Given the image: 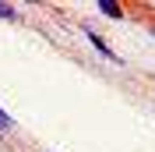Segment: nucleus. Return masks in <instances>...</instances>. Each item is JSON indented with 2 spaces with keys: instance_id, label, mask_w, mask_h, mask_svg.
<instances>
[{
  "instance_id": "7ed1b4c3",
  "label": "nucleus",
  "mask_w": 155,
  "mask_h": 152,
  "mask_svg": "<svg viewBox=\"0 0 155 152\" xmlns=\"http://www.w3.org/2000/svg\"><path fill=\"white\" fill-rule=\"evenodd\" d=\"M0 18H14V7H7V4H0Z\"/></svg>"
},
{
  "instance_id": "f257e3e1",
  "label": "nucleus",
  "mask_w": 155,
  "mask_h": 152,
  "mask_svg": "<svg viewBox=\"0 0 155 152\" xmlns=\"http://www.w3.org/2000/svg\"><path fill=\"white\" fill-rule=\"evenodd\" d=\"M88 39H92V43H95V50H99V53H102V57H109V60H116V53H109V46H106V43H102V39L95 36V32H88Z\"/></svg>"
},
{
  "instance_id": "f03ea898",
  "label": "nucleus",
  "mask_w": 155,
  "mask_h": 152,
  "mask_svg": "<svg viewBox=\"0 0 155 152\" xmlns=\"http://www.w3.org/2000/svg\"><path fill=\"white\" fill-rule=\"evenodd\" d=\"M99 11H102V14H109V18H124V11L116 7V4H109V0H102V4H99Z\"/></svg>"
}]
</instances>
